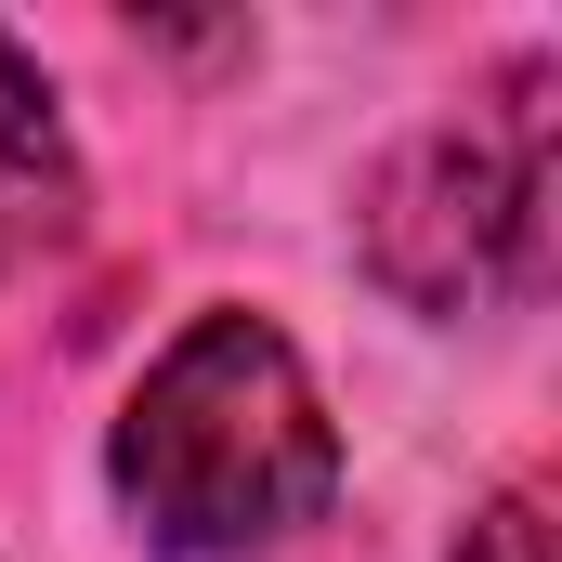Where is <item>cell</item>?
<instances>
[{
  "label": "cell",
  "instance_id": "obj_1",
  "mask_svg": "<svg viewBox=\"0 0 562 562\" xmlns=\"http://www.w3.org/2000/svg\"><path fill=\"white\" fill-rule=\"evenodd\" d=\"M105 484L144 550L170 562H249L327 524L340 497V419L301 367V340L262 314H196L119 406Z\"/></svg>",
  "mask_w": 562,
  "mask_h": 562
},
{
  "label": "cell",
  "instance_id": "obj_2",
  "mask_svg": "<svg viewBox=\"0 0 562 562\" xmlns=\"http://www.w3.org/2000/svg\"><path fill=\"white\" fill-rule=\"evenodd\" d=\"M367 276L406 314H484L550 276V66H510L484 119H445L380 157Z\"/></svg>",
  "mask_w": 562,
  "mask_h": 562
},
{
  "label": "cell",
  "instance_id": "obj_3",
  "mask_svg": "<svg viewBox=\"0 0 562 562\" xmlns=\"http://www.w3.org/2000/svg\"><path fill=\"white\" fill-rule=\"evenodd\" d=\"M66 236H79V144H66V119H53L40 53L0 26V276L53 262Z\"/></svg>",
  "mask_w": 562,
  "mask_h": 562
},
{
  "label": "cell",
  "instance_id": "obj_4",
  "mask_svg": "<svg viewBox=\"0 0 562 562\" xmlns=\"http://www.w3.org/2000/svg\"><path fill=\"white\" fill-rule=\"evenodd\" d=\"M458 562H550V497H537V484H510V497L471 524V550H458Z\"/></svg>",
  "mask_w": 562,
  "mask_h": 562
}]
</instances>
